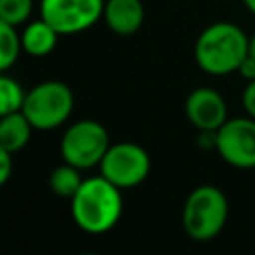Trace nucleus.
Here are the masks:
<instances>
[{
	"mask_svg": "<svg viewBox=\"0 0 255 255\" xmlns=\"http://www.w3.org/2000/svg\"><path fill=\"white\" fill-rule=\"evenodd\" d=\"M243 6H245V8L255 16V0H243Z\"/></svg>",
	"mask_w": 255,
	"mask_h": 255,
	"instance_id": "obj_22",
	"label": "nucleus"
},
{
	"mask_svg": "<svg viewBox=\"0 0 255 255\" xmlns=\"http://www.w3.org/2000/svg\"><path fill=\"white\" fill-rule=\"evenodd\" d=\"M249 36L233 22H213L203 28L193 46V58L209 76H229L247 58Z\"/></svg>",
	"mask_w": 255,
	"mask_h": 255,
	"instance_id": "obj_2",
	"label": "nucleus"
},
{
	"mask_svg": "<svg viewBox=\"0 0 255 255\" xmlns=\"http://www.w3.org/2000/svg\"><path fill=\"white\" fill-rule=\"evenodd\" d=\"M24 52L18 26L0 22V70L8 72Z\"/></svg>",
	"mask_w": 255,
	"mask_h": 255,
	"instance_id": "obj_14",
	"label": "nucleus"
},
{
	"mask_svg": "<svg viewBox=\"0 0 255 255\" xmlns=\"http://www.w3.org/2000/svg\"><path fill=\"white\" fill-rule=\"evenodd\" d=\"M215 151L235 169H255V118H229L215 131Z\"/></svg>",
	"mask_w": 255,
	"mask_h": 255,
	"instance_id": "obj_8",
	"label": "nucleus"
},
{
	"mask_svg": "<svg viewBox=\"0 0 255 255\" xmlns=\"http://www.w3.org/2000/svg\"><path fill=\"white\" fill-rule=\"evenodd\" d=\"M22 112L36 131L58 129L74 112V94L60 80H44L26 92Z\"/></svg>",
	"mask_w": 255,
	"mask_h": 255,
	"instance_id": "obj_4",
	"label": "nucleus"
},
{
	"mask_svg": "<svg viewBox=\"0 0 255 255\" xmlns=\"http://www.w3.org/2000/svg\"><path fill=\"white\" fill-rule=\"evenodd\" d=\"M34 126L24 116V112H12L0 116V147L12 153L22 151L32 137Z\"/></svg>",
	"mask_w": 255,
	"mask_h": 255,
	"instance_id": "obj_12",
	"label": "nucleus"
},
{
	"mask_svg": "<svg viewBox=\"0 0 255 255\" xmlns=\"http://www.w3.org/2000/svg\"><path fill=\"white\" fill-rule=\"evenodd\" d=\"M20 36H22L24 54H28L32 58H44V56L52 54L60 40V34L56 32V28L52 24H48L44 18L26 22Z\"/></svg>",
	"mask_w": 255,
	"mask_h": 255,
	"instance_id": "obj_11",
	"label": "nucleus"
},
{
	"mask_svg": "<svg viewBox=\"0 0 255 255\" xmlns=\"http://www.w3.org/2000/svg\"><path fill=\"white\" fill-rule=\"evenodd\" d=\"M241 106L247 116L255 118V80L245 82V88L241 92Z\"/></svg>",
	"mask_w": 255,
	"mask_h": 255,
	"instance_id": "obj_17",
	"label": "nucleus"
},
{
	"mask_svg": "<svg viewBox=\"0 0 255 255\" xmlns=\"http://www.w3.org/2000/svg\"><path fill=\"white\" fill-rule=\"evenodd\" d=\"M34 0H0V22L22 26L30 22Z\"/></svg>",
	"mask_w": 255,
	"mask_h": 255,
	"instance_id": "obj_16",
	"label": "nucleus"
},
{
	"mask_svg": "<svg viewBox=\"0 0 255 255\" xmlns=\"http://www.w3.org/2000/svg\"><path fill=\"white\" fill-rule=\"evenodd\" d=\"M82 181H84L82 169L68 161L58 165L50 173V189L54 191V195H58L62 199H72L76 195V191L80 189Z\"/></svg>",
	"mask_w": 255,
	"mask_h": 255,
	"instance_id": "obj_13",
	"label": "nucleus"
},
{
	"mask_svg": "<svg viewBox=\"0 0 255 255\" xmlns=\"http://www.w3.org/2000/svg\"><path fill=\"white\" fill-rule=\"evenodd\" d=\"M104 24L116 36H133L145 22V8L141 0H106Z\"/></svg>",
	"mask_w": 255,
	"mask_h": 255,
	"instance_id": "obj_10",
	"label": "nucleus"
},
{
	"mask_svg": "<svg viewBox=\"0 0 255 255\" xmlns=\"http://www.w3.org/2000/svg\"><path fill=\"white\" fill-rule=\"evenodd\" d=\"M237 74H239V76H241L245 82L255 80V58H251V56L247 54V58L241 62V66H239Z\"/></svg>",
	"mask_w": 255,
	"mask_h": 255,
	"instance_id": "obj_19",
	"label": "nucleus"
},
{
	"mask_svg": "<svg viewBox=\"0 0 255 255\" xmlns=\"http://www.w3.org/2000/svg\"><path fill=\"white\" fill-rule=\"evenodd\" d=\"M26 100V90L8 72L0 74V116L20 112Z\"/></svg>",
	"mask_w": 255,
	"mask_h": 255,
	"instance_id": "obj_15",
	"label": "nucleus"
},
{
	"mask_svg": "<svg viewBox=\"0 0 255 255\" xmlns=\"http://www.w3.org/2000/svg\"><path fill=\"white\" fill-rule=\"evenodd\" d=\"M229 215V201L217 185H197L185 197L181 209V227L191 241L205 243L215 239Z\"/></svg>",
	"mask_w": 255,
	"mask_h": 255,
	"instance_id": "obj_3",
	"label": "nucleus"
},
{
	"mask_svg": "<svg viewBox=\"0 0 255 255\" xmlns=\"http://www.w3.org/2000/svg\"><path fill=\"white\" fill-rule=\"evenodd\" d=\"M247 54H249L251 58H255V34L249 36V50H247Z\"/></svg>",
	"mask_w": 255,
	"mask_h": 255,
	"instance_id": "obj_21",
	"label": "nucleus"
},
{
	"mask_svg": "<svg viewBox=\"0 0 255 255\" xmlns=\"http://www.w3.org/2000/svg\"><path fill=\"white\" fill-rule=\"evenodd\" d=\"M14 155L12 151H6L0 147V185H6L10 175H12V169H14Z\"/></svg>",
	"mask_w": 255,
	"mask_h": 255,
	"instance_id": "obj_18",
	"label": "nucleus"
},
{
	"mask_svg": "<svg viewBox=\"0 0 255 255\" xmlns=\"http://www.w3.org/2000/svg\"><path fill=\"white\" fill-rule=\"evenodd\" d=\"M124 211L122 189L104 175L84 177L80 189L70 199V215L76 227L88 235L112 231Z\"/></svg>",
	"mask_w": 255,
	"mask_h": 255,
	"instance_id": "obj_1",
	"label": "nucleus"
},
{
	"mask_svg": "<svg viewBox=\"0 0 255 255\" xmlns=\"http://www.w3.org/2000/svg\"><path fill=\"white\" fill-rule=\"evenodd\" d=\"M98 171L122 191H126L141 185L147 179L151 171V159L139 143L116 141L108 147L104 159L98 165Z\"/></svg>",
	"mask_w": 255,
	"mask_h": 255,
	"instance_id": "obj_6",
	"label": "nucleus"
},
{
	"mask_svg": "<svg viewBox=\"0 0 255 255\" xmlns=\"http://www.w3.org/2000/svg\"><path fill=\"white\" fill-rule=\"evenodd\" d=\"M197 141L201 149H215V131H199Z\"/></svg>",
	"mask_w": 255,
	"mask_h": 255,
	"instance_id": "obj_20",
	"label": "nucleus"
},
{
	"mask_svg": "<svg viewBox=\"0 0 255 255\" xmlns=\"http://www.w3.org/2000/svg\"><path fill=\"white\" fill-rule=\"evenodd\" d=\"M110 145L112 143L108 129L100 122L84 118L64 129L60 139V155L62 161H68L82 171H88L100 165Z\"/></svg>",
	"mask_w": 255,
	"mask_h": 255,
	"instance_id": "obj_5",
	"label": "nucleus"
},
{
	"mask_svg": "<svg viewBox=\"0 0 255 255\" xmlns=\"http://www.w3.org/2000/svg\"><path fill=\"white\" fill-rule=\"evenodd\" d=\"M106 0H40V18L60 36H76L102 20Z\"/></svg>",
	"mask_w": 255,
	"mask_h": 255,
	"instance_id": "obj_7",
	"label": "nucleus"
},
{
	"mask_svg": "<svg viewBox=\"0 0 255 255\" xmlns=\"http://www.w3.org/2000/svg\"><path fill=\"white\" fill-rule=\"evenodd\" d=\"M183 114L197 131H217L229 120L225 98L209 86H199L187 94Z\"/></svg>",
	"mask_w": 255,
	"mask_h": 255,
	"instance_id": "obj_9",
	"label": "nucleus"
}]
</instances>
